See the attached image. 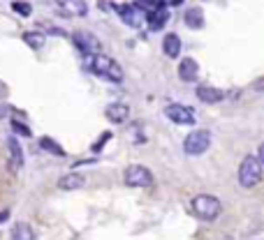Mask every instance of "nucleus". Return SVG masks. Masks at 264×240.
I'll use <instances>...</instances> for the list:
<instances>
[{
    "label": "nucleus",
    "instance_id": "1",
    "mask_svg": "<svg viewBox=\"0 0 264 240\" xmlns=\"http://www.w3.org/2000/svg\"><path fill=\"white\" fill-rule=\"evenodd\" d=\"M88 70L95 72L98 77L107 79V81H114V83L123 81V67L118 65L114 58H109V55L93 53L91 58H88Z\"/></svg>",
    "mask_w": 264,
    "mask_h": 240
},
{
    "label": "nucleus",
    "instance_id": "2",
    "mask_svg": "<svg viewBox=\"0 0 264 240\" xmlns=\"http://www.w3.org/2000/svg\"><path fill=\"white\" fill-rule=\"evenodd\" d=\"M193 213L197 219H204V222H213V219L220 217L223 213V203L213 197V194H197L190 203Z\"/></svg>",
    "mask_w": 264,
    "mask_h": 240
},
{
    "label": "nucleus",
    "instance_id": "3",
    "mask_svg": "<svg viewBox=\"0 0 264 240\" xmlns=\"http://www.w3.org/2000/svg\"><path fill=\"white\" fill-rule=\"evenodd\" d=\"M262 175H264V166H262V162H259V157L246 155L243 162L239 164V185L250 190V187L262 183Z\"/></svg>",
    "mask_w": 264,
    "mask_h": 240
},
{
    "label": "nucleus",
    "instance_id": "4",
    "mask_svg": "<svg viewBox=\"0 0 264 240\" xmlns=\"http://www.w3.org/2000/svg\"><path fill=\"white\" fill-rule=\"evenodd\" d=\"M209 148H211V132H206V130L190 132V134L186 137V141H183V150H186V155H193V157L204 155Z\"/></svg>",
    "mask_w": 264,
    "mask_h": 240
},
{
    "label": "nucleus",
    "instance_id": "5",
    "mask_svg": "<svg viewBox=\"0 0 264 240\" xmlns=\"http://www.w3.org/2000/svg\"><path fill=\"white\" fill-rule=\"evenodd\" d=\"M123 180L127 187H151L153 185V173L142 164H130L123 171Z\"/></svg>",
    "mask_w": 264,
    "mask_h": 240
},
{
    "label": "nucleus",
    "instance_id": "6",
    "mask_svg": "<svg viewBox=\"0 0 264 240\" xmlns=\"http://www.w3.org/2000/svg\"><path fill=\"white\" fill-rule=\"evenodd\" d=\"M72 42H74V46H77V49L81 51L83 55L100 53V49H102V44H100V39L95 37V35L86 33V30H77V33L72 35Z\"/></svg>",
    "mask_w": 264,
    "mask_h": 240
},
{
    "label": "nucleus",
    "instance_id": "7",
    "mask_svg": "<svg viewBox=\"0 0 264 240\" xmlns=\"http://www.w3.org/2000/svg\"><path fill=\"white\" fill-rule=\"evenodd\" d=\"M165 115L176 125H193L195 123V111L190 106H183V104H167Z\"/></svg>",
    "mask_w": 264,
    "mask_h": 240
},
{
    "label": "nucleus",
    "instance_id": "8",
    "mask_svg": "<svg viewBox=\"0 0 264 240\" xmlns=\"http://www.w3.org/2000/svg\"><path fill=\"white\" fill-rule=\"evenodd\" d=\"M116 12L130 28H142L144 19H146V14L139 5H116Z\"/></svg>",
    "mask_w": 264,
    "mask_h": 240
},
{
    "label": "nucleus",
    "instance_id": "9",
    "mask_svg": "<svg viewBox=\"0 0 264 240\" xmlns=\"http://www.w3.org/2000/svg\"><path fill=\"white\" fill-rule=\"evenodd\" d=\"M56 5L61 7V12L67 17H86L88 14L86 0H56Z\"/></svg>",
    "mask_w": 264,
    "mask_h": 240
},
{
    "label": "nucleus",
    "instance_id": "10",
    "mask_svg": "<svg viewBox=\"0 0 264 240\" xmlns=\"http://www.w3.org/2000/svg\"><path fill=\"white\" fill-rule=\"evenodd\" d=\"M197 99L204 104H218L225 99V90H220V88H213V86H197Z\"/></svg>",
    "mask_w": 264,
    "mask_h": 240
},
{
    "label": "nucleus",
    "instance_id": "11",
    "mask_svg": "<svg viewBox=\"0 0 264 240\" xmlns=\"http://www.w3.org/2000/svg\"><path fill=\"white\" fill-rule=\"evenodd\" d=\"M146 21H149L151 30H162L165 23L169 21V12L165 10V5L155 7V10H149V12H146Z\"/></svg>",
    "mask_w": 264,
    "mask_h": 240
},
{
    "label": "nucleus",
    "instance_id": "12",
    "mask_svg": "<svg viewBox=\"0 0 264 240\" xmlns=\"http://www.w3.org/2000/svg\"><path fill=\"white\" fill-rule=\"evenodd\" d=\"M179 77H181V81L193 83L195 79L199 77V65L195 63L193 58H183L181 65H179Z\"/></svg>",
    "mask_w": 264,
    "mask_h": 240
},
{
    "label": "nucleus",
    "instance_id": "13",
    "mask_svg": "<svg viewBox=\"0 0 264 240\" xmlns=\"http://www.w3.org/2000/svg\"><path fill=\"white\" fill-rule=\"evenodd\" d=\"M105 113H107V118H109V123L123 125L127 120V115H130V106H127V104H109Z\"/></svg>",
    "mask_w": 264,
    "mask_h": 240
},
{
    "label": "nucleus",
    "instance_id": "14",
    "mask_svg": "<svg viewBox=\"0 0 264 240\" xmlns=\"http://www.w3.org/2000/svg\"><path fill=\"white\" fill-rule=\"evenodd\" d=\"M86 185V178H83L81 173H67L63 175L61 180H58V187L65 192H72V190H81V187Z\"/></svg>",
    "mask_w": 264,
    "mask_h": 240
},
{
    "label": "nucleus",
    "instance_id": "15",
    "mask_svg": "<svg viewBox=\"0 0 264 240\" xmlns=\"http://www.w3.org/2000/svg\"><path fill=\"white\" fill-rule=\"evenodd\" d=\"M162 51H165L167 58H176V55L181 53V37L174 33L165 35V39H162Z\"/></svg>",
    "mask_w": 264,
    "mask_h": 240
},
{
    "label": "nucleus",
    "instance_id": "16",
    "mask_svg": "<svg viewBox=\"0 0 264 240\" xmlns=\"http://www.w3.org/2000/svg\"><path fill=\"white\" fill-rule=\"evenodd\" d=\"M7 148H10L12 166H14V169H21L23 166V150H21V146H19V141H17V134L7 139Z\"/></svg>",
    "mask_w": 264,
    "mask_h": 240
},
{
    "label": "nucleus",
    "instance_id": "17",
    "mask_svg": "<svg viewBox=\"0 0 264 240\" xmlns=\"http://www.w3.org/2000/svg\"><path fill=\"white\" fill-rule=\"evenodd\" d=\"M23 42H26L30 49L39 51V49H44V44H47V35L39 33V30H28V33H23Z\"/></svg>",
    "mask_w": 264,
    "mask_h": 240
},
{
    "label": "nucleus",
    "instance_id": "18",
    "mask_svg": "<svg viewBox=\"0 0 264 240\" xmlns=\"http://www.w3.org/2000/svg\"><path fill=\"white\" fill-rule=\"evenodd\" d=\"M183 21H186V26L193 28V30H199V28H204V12L199 7H193V10L186 12Z\"/></svg>",
    "mask_w": 264,
    "mask_h": 240
},
{
    "label": "nucleus",
    "instance_id": "19",
    "mask_svg": "<svg viewBox=\"0 0 264 240\" xmlns=\"http://www.w3.org/2000/svg\"><path fill=\"white\" fill-rule=\"evenodd\" d=\"M12 238L14 240H33L35 238V233H33V229L28 226V224H23V222H19V224H14L12 226Z\"/></svg>",
    "mask_w": 264,
    "mask_h": 240
},
{
    "label": "nucleus",
    "instance_id": "20",
    "mask_svg": "<svg viewBox=\"0 0 264 240\" xmlns=\"http://www.w3.org/2000/svg\"><path fill=\"white\" fill-rule=\"evenodd\" d=\"M39 148H42V150H47V153H51V155L65 157V150H63V148L58 146L54 139H49V137H42V139H39Z\"/></svg>",
    "mask_w": 264,
    "mask_h": 240
},
{
    "label": "nucleus",
    "instance_id": "21",
    "mask_svg": "<svg viewBox=\"0 0 264 240\" xmlns=\"http://www.w3.org/2000/svg\"><path fill=\"white\" fill-rule=\"evenodd\" d=\"M12 12H17L19 17H30L33 14V7H30V3H21V0H14L12 3Z\"/></svg>",
    "mask_w": 264,
    "mask_h": 240
},
{
    "label": "nucleus",
    "instance_id": "22",
    "mask_svg": "<svg viewBox=\"0 0 264 240\" xmlns=\"http://www.w3.org/2000/svg\"><path fill=\"white\" fill-rule=\"evenodd\" d=\"M12 125V132H14V134H17V137H30V127L26 125V123H21V120H12L10 123Z\"/></svg>",
    "mask_w": 264,
    "mask_h": 240
},
{
    "label": "nucleus",
    "instance_id": "23",
    "mask_svg": "<svg viewBox=\"0 0 264 240\" xmlns=\"http://www.w3.org/2000/svg\"><path fill=\"white\" fill-rule=\"evenodd\" d=\"M135 5H139L144 12H149V10H155V7H160V5H165V0H137Z\"/></svg>",
    "mask_w": 264,
    "mask_h": 240
},
{
    "label": "nucleus",
    "instance_id": "24",
    "mask_svg": "<svg viewBox=\"0 0 264 240\" xmlns=\"http://www.w3.org/2000/svg\"><path fill=\"white\" fill-rule=\"evenodd\" d=\"M109 139H111V134H109V132H105V134L98 139V143H93V153H100V150L105 148V143L109 141Z\"/></svg>",
    "mask_w": 264,
    "mask_h": 240
},
{
    "label": "nucleus",
    "instance_id": "25",
    "mask_svg": "<svg viewBox=\"0 0 264 240\" xmlns=\"http://www.w3.org/2000/svg\"><path fill=\"white\" fill-rule=\"evenodd\" d=\"M10 219V210H0V224H5Z\"/></svg>",
    "mask_w": 264,
    "mask_h": 240
},
{
    "label": "nucleus",
    "instance_id": "26",
    "mask_svg": "<svg viewBox=\"0 0 264 240\" xmlns=\"http://www.w3.org/2000/svg\"><path fill=\"white\" fill-rule=\"evenodd\" d=\"M10 113H12V109H7V106H0V118H7Z\"/></svg>",
    "mask_w": 264,
    "mask_h": 240
},
{
    "label": "nucleus",
    "instance_id": "27",
    "mask_svg": "<svg viewBox=\"0 0 264 240\" xmlns=\"http://www.w3.org/2000/svg\"><path fill=\"white\" fill-rule=\"evenodd\" d=\"M257 157H259V162H262V166H264V143L259 146V150H257Z\"/></svg>",
    "mask_w": 264,
    "mask_h": 240
},
{
    "label": "nucleus",
    "instance_id": "28",
    "mask_svg": "<svg viewBox=\"0 0 264 240\" xmlns=\"http://www.w3.org/2000/svg\"><path fill=\"white\" fill-rule=\"evenodd\" d=\"M5 95H7V88H5V83H3V81H0V99H3V97H5Z\"/></svg>",
    "mask_w": 264,
    "mask_h": 240
},
{
    "label": "nucleus",
    "instance_id": "29",
    "mask_svg": "<svg viewBox=\"0 0 264 240\" xmlns=\"http://www.w3.org/2000/svg\"><path fill=\"white\" fill-rule=\"evenodd\" d=\"M186 0H169V5H174V7H179V5H183Z\"/></svg>",
    "mask_w": 264,
    "mask_h": 240
}]
</instances>
